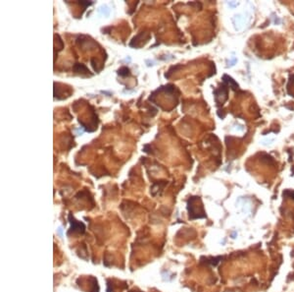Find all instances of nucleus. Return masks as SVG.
Instances as JSON below:
<instances>
[{"label": "nucleus", "instance_id": "f257e3e1", "mask_svg": "<svg viewBox=\"0 0 294 292\" xmlns=\"http://www.w3.org/2000/svg\"><path fill=\"white\" fill-rule=\"evenodd\" d=\"M74 70H75V71L76 72H79V71H81V72H82V71H84L85 73H88V72H89V70H88L87 68H86V67H85L84 65V64H76V65H75V67H74Z\"/></svg>", "mask_w": 294, "mask_h": 292}, {"label": "nucleus", "instance_id": "f03ea898", "mask_svg": "<svg viewBox=\"0 0 294 292\" xmlns=\"http://www.w3.org/2000/svg\"><path fill=\"white\" fill-rule=\"evenodd\" d=\"M118 73H119V75H121V76H128V75H130V69L127 68V67H122V68L119 70Z\"/></svg>", "mask_w": 294, "mask_h": 292}, {"label": "nucleus", "instance_id": "7ed1b4c3", "mask_svg": "<svg viewBox=\"0 0 294 292\" xmlns=\"http://www.w3.org/2000/svg\"><path fill=\"white\" fill-rule=\"evenodd\" d=\"M288 193H290V196L293 197V198H294V192H288Z\"/></svg>", "mask_w": 294, "mask_h": 292}]
</instances>
